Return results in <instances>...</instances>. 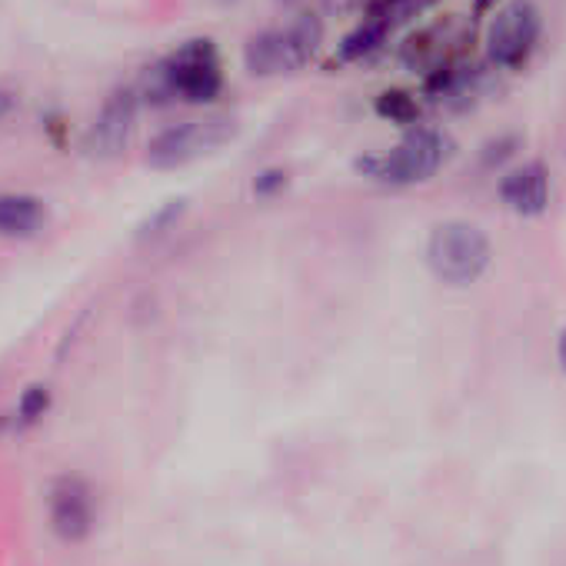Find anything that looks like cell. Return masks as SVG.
Instances as JSON below:
<instances>
[{
  "instance_id": "obj_4",
  "label": "cell",
  "mask_w": 566,
  "mask_h": 566,
  "mask_svg": "<svg viewBox=\"0 0 566 566\" xmlns=\"http://www.w3.org/2000/svg\"><path fill=\"white\" fill-rule=\"evenodd\" d=\"M493 260L490 237L470 220H443L427 237V266L447 287H470Z\"/></svg>"
},
{
  "instance_id": "obj_14",
  "label": "cell",
  "mask_w": 566,
  "mask_h": 566,
  "mask_svg": "<svg viewBox=\"0 0 566 566\" xmlns=\"http://www.w3.org/2000/svg\"><path fill=\"white\" fill-rule=\"evenodd\" d=\"M184 213H187V200H184V197H174V200L160 203V207L140 223V240H154V237L174 230V223H177Z\"/></svg>"
},
{
  "instance_id": "obj_8",
  "label": "cell",
  "mask_w": 566,
  "mask_h": 566,
  "mask_svg": "<svg viewBox=\"0 0 566 566\" xmlns=\"http://www.w3.org/2000/svg\"><path fill=\"white\" fill-rule=\"evenodd\" d=\"M48 516L51 526L61 539L81 543L94 530V496L91 486L77 476H61L54 480L48 493Z\"/></svg>"
},
{
  "instance_id": "obj_1",
  "label": "cell",
  "mask_w": 566,
  "mask_h": 566,
  "mask_svg": "<svg viewBox=\"0 0 566 566\" xmlns=\"http://www.w3.org/2000/svg\"><path fill=\"white\" fill-rule=\"evenodd\" d=\"M223 91V67L210 38H193L150 64L137 84V97L150 107L210 104Z\"/></svg>"
},
{
  "instance_id": "obj_21",
  "label": "cell",
  "mask_w": 566,
  "mask_h": 566,
  "mask_svg": "<svg viewBox=\"0 0 566 566\" xmlns=\"http://www.w3.org/2000/svg\"><path fill=\"white\" fill-rule=\"evenodd\" d=\"M276 4H283V8H297V4H304V0H276Z\"/></svg>"
},
{
  "instance_id": "obj_19",
  "label": "cell",
  "mask_w": 566,
  "mask_h": 566,
  "mask_svg": "<svg viewBox=\"0 0 566 566\" xmlns=\"http://www.w3.org/2000/svg\"><path fill=\"white\" fill-rule=\"evenodd\" d=\"M14 104H18V97H14L11 91H4V87H0V117H4V114H11V111H14Z\"/></svg>"
},
{
  "instance_id": "obj_9",
  "label": "cell",
  "mask_w": 566,
  "mask_h": 566,
  "mask_svg": "<svg viewBox=\"0 0 566 566\" xmlns=\"http://www.w3.org/2000/svg\"><path fill=\"white\" fill-rule=\"evenodd\" d=\"M500 200L520 217H539L549 207V174L539 160L510 167L500 177Z\"/></svg>"
},
{
  "instance_id": "obj_3",
  "label": "cell",
  "mask_w": 566,
  "mask_h": 566,
  "mask_svg": "<svg viewBox=\"0 0 566 566\" xmlns=\"http://www.w3.org/2000/svg\"><path fill=\"white\" fill-rule=\"evenodd\" d=\"M450 157V137L437 127H410L387 154H367L354 167L387 187H413L430 180Z\"/></svg>"
},
{
  "instance_id": "obj_11",
  "label": "cell",
  "mask_w": 566,
  "mask_h": 566,
  "mask_svg": "<svg viewBox=\"0 0 566 566\" xmlns=\"http://www.w3.org/2000/svg\"><path fill=\"white\" fill-rule=\"evenodd\" d=\"M387 38H390V31L384 28V24H377V21H370V18H364L344 41H340V48H337V61L340 64H357V61H367V57H374L384 44H387Z\"/></svg>"
},
{
  "instance_id": "obj_20",
  "label": "cell",
  "mask_w": 566,
  "mask_h": 566,
  "mask_svg": "<svg viewBox=\"0 0 566 566\" xmlns=\"http://www.w3.org/2000/svg\"><path fill=\"white\" fill-rule=\"evenodd\" d=\"M556 357H559V367L566 370V331L559 334V344H556Z\"/></svg>"
},
{
  "instance_id": "obj_5",
  "label": "cell",
  "mask_w": 566,
  "mask_h": 566,
  "mask_svg": "<svg viewBox=\"0 0 566 566\" xmlns=\"http://www.w3.org/2000/svg\"><path fill=\"white\" fill-rule=\"evenodd\" d=\"M240 124L230 114H207L197 120H180L164 130H157L147 144V167L154 170H177L193 164L197 157H207L230 144L237 137Z\"/></svg>"
},
{
  "instance_id": "obj_18",
  "label": "cell",
  "mask_w": 566,
  "mask_h": 566,
  "mask_svg": "<svg viewBox=\"0 0 566 566\" xmlns=\"http://www.w3.org/2000/svg\"><path fill=\"white\" fill-rule=\"evenodd\" d=\"M324 14L331 18H347V14H360L370 8V0H321Z\"/></svg>"
},
{
  "instance_id": "obj_7",
  "label": "cell",
  "mask_w": 566,
  "mask_h": 566,
  "mask_svg": "<svg viewBox=\"0 0 566 566\" xmlns=\"http://www.w3.org/2000/svg\"><path fill=\"white\" fill-rule=\"evenodd\" d=\"M137 107H140V97H137V87H114L91 130H87V154L91 157H101V160H114L127 150L130 137H134V127H137Z\"/></svg>"
},
{
  "instance_id": "obj_15",
  "label": "cell",
  "mask_w": 566,
  "mask_h": 566,
  "mask_svg": "<svg viewBox=\"0 0 566 566\" xmlns=\"http://www.w3.org/2000/svg\"><path fill=\"white\" fill-rule=\"evenodd\" d=\"M516 147H520V137H516V134H503V137H496V140H490V144H483V150H480V164H483L486 170H493V167L506 164V160L516 154Z\"/></svg>"
},
{
  "instance_id": "obj_16",
  "label": "cell",
  "mask_w": 566,
  "mask_h": 566,
  "mask_svg": "<svg viewBox=\"0 0 566 566\" xmlns=\"http://www.w3.org/2000/svg\"><path fill=\"white\" fill-rule=\"evenodd\" d=\"M291 184V174L283 170V167H266L253 177V193L256 197H276L280 190H287Z\"/></svg>"
},
{
  "instance_id": "obj_13",
  "label": "cell",
  "mask_w": 566,
  "mask_h": 566,
  "mask_svg": "<svg viewBox=\"0 0 566 566\" xmlns=\"http://www.w3.org/2000/svg\"><path fill=\"white\" fill-rule=\"evenodd\" d=\"M377 114L390 124H403V127H417L420 120V104L413 94L407 91H384L377 97Z\"/></svg>"
},
{
  "instance_id": "obj_12",
  "label": "cell",
  "mask_w": 566,
  "mask_h": 566,
  "mask_svg": "<svg viewBox=\"0 0 566 566\" xmlns=\"http://www.w3.org/2000/svg\"><path fill=\"white\" fill-rule=\"evenodd\" d=\"M433 0H370V8L364 11V18L384 24L390 34L403 24H410L413 18H420Z\"/></svg>"
},
{
  "instance_id": "obj_10",
  "label": "cell",
  "mask_w": 566,
  "mask_h": 566,
  "mask_svg": "<svg viewBox=\"0 0 566 566\" xmlns=\"http://www.w3.org/2000/svg\"><path fill=\"white\" fill-rule=\"evenodd\" d=\"M48 223V203L34 193H0V237H38Z\"/></svg>"
},
{
  "instance_id": "obj_17",
  "label": "cell",
  "mask_w": 566,
  "mask_h": 566,
  "mask_svg": "<svg viewBox=\"0 0 566 566\" xmlns=\"http://www.w3.org/2000/svg\"><path fill=\"white\" fill-rule=\"evenodd\" d=\"M48 407H51V394H48V387H41V384H34V387H28L24 390V397H21V417L28 420V423H34V420H41L44 413H48Z\"/></svg>"
},
{
  "instance_id": "obj_6",
  "label": "cell",
  "mask_w": 566,
  "mask_h": 566,
  "mask_svg": "<svg viewBox=\"0 0 566 566\" xmlns=\"http://www.w3.org/2000/svg\"><path fill=\"white\" fill-rule=\"evenodd\" d=\"M543 34V14L533 0H506L486 28V61L496 71H520Z\"/></svg>"
},
{
  "instance_id": "obj_2",
  "label": "cell",
  "mask_w": 566,
  "mask_h": 566,
  "mask_svg": "<svg viewBox=\"0 0 566 566\" xmlns=\"http://www.w3.org/2000/svg\"><path fill=\"white\" fill-rule=\"evenodd\" d=\"M324 44V21L314 11H301L291 24L260 31L243 44V67L253 77H280L304 71Z\"/></svg>"
}]
</instances>
